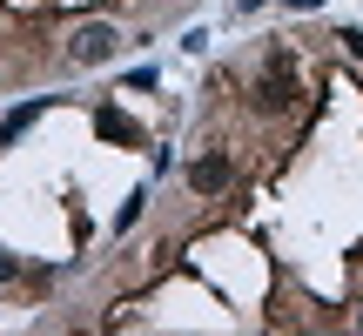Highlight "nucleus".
I'll use <instances>...</instances> for the list:
<instances>
[{
  "label": "nucleus",
  "mask_w": 363,
  "mask_h": 336,
  "mask_svg": "<svg viewBox=\"0 0 363 336\" xmlns=\"http://www.w3.org/2000/svg\"><path fill=\"white\" fill-rule=\"evenodd\" d=\"M115 47H121L115 27H81V34L67 40V61L74 67H101V61H115Z\"/></svg>",
  "instance_id": "obj_1"
},
{
  "label": "nucleus",
  "mask_w": 363,
  "mask_h": 336,
  "mask_svg": "<svg viewBox=\"0 0 363 336\" xmlns=\"http://www.w3.org/2000/svg\"><path fill=\"white\" fill-rule=\"evenodd\" d=\"M229 175H235L229 155L208 148V155H195V168H189V189H195V195H222V189H229Z\"/></svg>",
  "instance_id": "obj_2"
},
{
  "label": "nucleus",
  "mask_w": 363,
  "mask_h": 336,
  "mask_svg": "<svg viewBox=\"0 0 363 336\" xmlns=\"http://www.w3.org/2000/svg\"><path fill=\"white\" fill-rule=\"evenodd\" d=\"M40 108H48V101H27V108H13V115L0 121V148H7V142H21V135H27V128L40 121Z\"/></svg>",
  "instance_id": "obj_3"
},
{
  "label": "nucleus",
  "mask_w": 363,
  "mask_h": 336,
  "mask_svg": "<svg viewBox=\"0 0 363 336\" xmlns=\"http://www.w3.org/2000/svg\"><path fill=\"white\" fill-rule=\"evenodd\" d=\"M94 121H101V135H115V142H142V128H135V121L121 115V108H101Z\"/></svg>",
  "instance_id": "obj_4"
},
{
  "label": "nucleus",
  "mask_w": 363,
  "mask_h": 336,
  "mask_svg": "<svg viewBox=\"0 0 363 336\" xmlns=\"http://www.w3.org/2000/svg\"><path fill=\"white\" fill-rule=\"evenodd\" d=\"M337 40H343V54H350V61H363V27H343Z\"/></svg>",
  "instance_id": "obj_5"
},
{
  "label": "nucleus",
  "mask_w": 363,
  "mask_h": 336,
  "mask_svg": "<svg viewBox=\"0 0 363 336\" xmlns=\"http://www.w3.org/2000/svg\"><path fill=\"white\" fill-rule=\"evenodd\" d=\"M283 7H303V13H310V7H323V0H283Z\"/></svg>",
  "instance_id": "obj_6"
},
{
  "label": "nucleus",
  "mask_w": 363,
  "mask_h": 336,
  "mask_svg": "<svg viewBox=\"0 0 363 336\" xmlns=\"http://www.w3.org/2000/svg\"><path fill=\"white\" fill-rule=\"evenodd\" d=\"M13 269H21V262H13V256H0V276H13Z\"/></svg>",
  "instance_id": "obj_7"
},
{
  "label": "nucleus",
  "mask_w": 363,
  "mask_h": 336,
  "mask_svg": "<svg viewBox=\"0 0 363 336\" xmlns=\"http://www.w3.org/2000/svg\"><path fill=\"white\" fill-rule=\"evenodd\" d=\"M242 7H262V0H242Z\"/></svg>",
  "instance_id": "obj_8"
},
{
  "label": "nucleus",
  "mask_w": 363,
  "mask_h": 336,
  "mask_svg": "<svg viewBox=\"0 0 363 336\" xmlns=\"http://www.w3.org/2000/svg\"><path fill=\"white\" fill-rule=\"evenodd\" d=\"M357 330H363V310H357Z\"/></svg>",
  "instance_id": "obj_9"
}]
</instances>
